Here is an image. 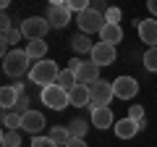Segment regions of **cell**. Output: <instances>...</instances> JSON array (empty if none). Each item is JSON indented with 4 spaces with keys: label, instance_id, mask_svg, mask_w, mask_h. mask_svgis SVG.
<instances>
[{
    "label": "cell",
    "instance_id": "cell-29",
    "mask_svg": "<svg viewBox=\"0 0 157 147\" xmlns=\"http://www.w3.org/2000/svg\"><path fill=\"white\" fill-rule=\"evenodd\" d=\"M105 21L107 24H121V8H115V6L107 8L105 11Z\"/></svg>",
    "mask_w": 157,
    "mask_h": 147
},
{
    "label": "cell",
    "instance_id": "cell-35",
    "mask_svg": "<svg viewBox=\"0 0 157 147\" xmlns=\"http://www.w3.org/2000/svg\"><path fill=\"white\" fill-rule=\"evenodd\" d=\"M66 147H86V142H84V139H71Z\"/></svg>",
    "mask_w": 157,
    "mask_h": 147
},
{
    "label": "cell",
    "instance_id": "cell-34",
    "mask_svg": "<svg viewBox=\"0 0 157 147\" xmlns=\"http://www.w3.org/2000/svg\"><path fill=\"white\" fill-rule=\"evenodd\" d=\"M147 8H149L152 16H157V0H147Z\"/></svg>",
    "mask_w": 157,
    "mask_h": 147
},
{
    "label": "cell",
    "instance_id": "cell-24",
    "mask_svg": "<svg viewBox=\"0 0 157 147\" xmlns=\"http://www.w3.org/2000/svg\"><path fill=\"white\" fill-rule=\"evenodd\" d=\"M3 126H6V129H21V113H16V110H6V116H3Z\"/></svg>",
    "mask_w": 157,
    "mask_h": 147
},
{
    "label": "cell",
    "instance_id": "cell-9",
    "mask_svg": "<svg viewBox=\"0 0 157 147\" xmlns=\"http://www.w3.org/2000/svg\"><path fill=\"white\" fill-rule=\"evenodd\" d=\"M136 32H139V40L149 47H157V21L155 18H141L136 21Z\"/></svg>",
    "mask_w": 157,
    "mask_h": 147
},
{
    "label": "cell",
    "instance_id": "cell-22",
    "mask_svg": "<svg viewBox=\"0 0 157 147\" xmlns=\"http://www.w3.org/2000/svg\"><path fill=\"white\" fill-rule=\"evenodd\" d=\"M0 145L3 147H21V134H18V129H6L3 137H0Z\"/></svg>",
    "mask_w": 157,
    "mask_h": 147
},
{
    "label": "cell",
    "instance_id": "cell-19",
    "mask_svg": "<svg viewBox=\"0 0 157 147\" xmlns=\"http://www.w3.org/2000/svg\"><path fill=\"white\" fill-rule=\"evenodd\" d=\"M71 47H73V53H76V55H84V53H89V55H92L94 42H92L86 34H76V37L71 40Z\"/></svg>",
    "mask_w": 157,
    "mask_h": 147
},
{
    "label": "cell",
    "instance_id": "cell-27",
    "mask_svg": "<svg viewBox=\"0 0 157 147\" xmlns=\"http://www.w3.org/2000/svg\"><path fill=\"white\" fill-rule=\"evenodd\" d=\"M21 37H24V32H21V29H16V26H13L11 32L3 34V40H6L8 45H16V42H21Z\"/></svg>",
    "mask_w": 157,
    "mask_h": 147
},
{
    "label": "cell",
    "instance_id": "cell-18",
    "mask_svg": "<svg viewBox=\"0 0 157 147\" xmlns=\"http://www.w3.org/2000/svg\"><path fill=\"white\" fill-rule=\"evenodd\" d=\"M26 55L32 58L34 63L42 61V58L47 55V42H45V40H32V42H26Z\"/></svg>",
    "mask_w": 157,
    "mask_h": 147
},
{
    "label": "cell",
    "instance_id": "cell-25",
    "mask_svg": "<svg viewBox=\"0 0 157 147\" xmlns=\"http://www.w3.org/2000/svg\"><path fill=\"white\" fill-rule=\"evenodd\" d=\"M144 68L152 74H157V47H149L144 53Z\"/></svg>",
    "mask_w": 157,
    "mask_h": 147
},
{
    "label": "cell",
    "instance_id": "cell-7",
    "mask_svg": "<svg viewBox=\"0 0 157 147\" xmlns=\"http://www.w3.org/2000/svg\"><path fill=\"white\" fill-rule=\"evenodd\" d=\"M113 92H115L118 100H134L139 95V81L134 76H118L113 81Z\"/></svg>",
    "mask_w": 157,
    "mask_h": 147
},
{
    "label": "cell",
    "instance_id": "cell-11",
    "mask_svg": "<svg viewBox=\"0 0 157 147\" xmlns=\"http://www.w3.org/2000/svg\"><path fill=\"white\" fill-rule=\"evenodd\" d=\"M47 21H50V26L55 29H63L71 24V11H68L66 6H50V11H47Z\"/></svg>",
    "mask_w": 157,
    "mask_h": 147
},
{
    "label": "cell",
    "instance_id": "cell-13",
    "mask_svg": "<svg viewBox=\"0 0 157 147\" xmlns=\"http://www.w3.org/2000/svg\"><path fill=\"white\" fill-rule=\"evenodd\" d=\"M92 110V124L97 126V129H110V126H115V121H113V110L107 105H102V108H92V105H86Z\"/></svg>",
    "mask_w": 157,
    "mask_h": 147
},
{
    "label": "cell",
    "instance_id": "cell-37",
    "mask_svg": "<svg viewBox=\"0 0 157 147\" xmlns=\"http://www.w3.org/2000/svg\"><path fill=\"white\" fill-rule=\"evenodd\" d=\"M0 6H3V8H8V6H11V0H0Z\"/></svg>",
    "mask_w": 157,
    "mask_h": 147
},
{
    "label": "cell",
    "instance_id": "cell-12",
    "mask_svg": "<svg viewBox=\"0 0 157 147\" xmlns=\"http://www.w3.org/2000/svg\"><path fill=\"white\" fill-rule=\"evenodd\" d=\"M113 129H115V137H118V139H134V137L139 134L141 124H139V121H134V118H128V116H126V118H121V121H118L115 126H113Z\"/></svg>",
    "mask_w": 157,
    "mask_h": 147
},
{
    "label": "cell",
    "instance_id": "cell-26",
    "mask_svg": "<svg viewBox=\"0 0 157 147\" xmlns=\"http://www.w3.org/2000/svg\"><path fill=\"white\" fill-rule=\"evenodd\" d=\"M89 3H92V0H68L66 8H68L71 13H84L86 8H89Z\"/></svg>",
    "mask_w": 157,
    "mask_h": 147
},
{
    "label": "cell",
    "instance_id": "cell-1",
    "mask_svg": "<svg viewBox=\"0 0 157 147\" xmlns=\"http://www.w3.org/2000/svg\"><path fill=\"white\" fill-rule=\"evenodd\" d=\"M58 76H60L58 63H55V61H47V58H42V61L32 63V68H29V79H32V84H39V87L55 84Z\"/></svg>",
    "mask_w": 157,
    "mask_h": 147
},
{
    "label": "cell",
    "instance_id": "cell-3",
    "mask_svg": "<svg viewBox=\"0 0 157 147\" xmlns=\"http://www.w3.org/2000/svg\"><path fill=\"white\" fill-rule=\"evenodd\" d=\"M39 100H42V105L50 108V110H63V108L71 105V97H68V92L63 89L60 84H47V87H42Z\"/></svg>",
    "mask_w": 157,
    "mask_h": 147
},
{
    "label": "cell",
    "instance_id": "cell-4",
    "mask_svg": "<svg viewBox=\"0 0 157 147\" xmlns=\"http://www.w3.org/2000/svg\"><path fill=\"white\" fill-rule=\"evenodd\" d=\"M105 13L97 11V8H86L84 13H78V29L81 34H92V32H102L105 26Z\"/></svg>",
    "mask_w": 157,
    "mask_h": 147
},
{
    "label": "cell",
    "instance_id": "cell-20",
    "mask_svg": "<svg viewBox=\"0 0 157 147\" xmlns=\"http://www.w3.org/2000/svg\"><path fill=\"white\" fill-rule=\"evenodd\" d=\"M55 84H60V87H63V89H66V92H71L73 87L78 84V76H76V74L71 71V68H63V71H60V76H58V81H55Z\"/></svg>",
    "mask_w": 157,
    "mask_h": 147
},
{
    "label": "cell",
    "instance_id": "cell-33",
    "mask_svg": "<svg viewBox=\"0 0 157 147\" xmlns=\"http://www.w3.org/2000/svg\"><path fill=\"white\" fill-rule=\"evenodd\" d=\"M78 66H81V58H78V55H76V58H71V61H68V68H71L73 74L78 71Z\"/></svg>",
    "mask_w": 157,
    "mask_h": 147
},
{
    "label": "cell",
    "instance_id": "cell-6",
    "mask_svg": "<svg viewBox=\"0 0 157 147\" xmlns=\"http://www.w3.org/2000/svg\"><path fill=\"white\" fill-rule=\"evenodd\" d=\"M21 32H24V37L29 42L32 40H45V34L50 32V21L42 18V16H32L26 21H21Z\"/></svg>",
    "mask_w": 157,
    "mask_h": 147
},
{
    "label": "cell",
    "instance_id": "cell-10",
    "mask_svg": "<svg viewBox=\"0 0 157 147\" xmlns=\"http://www.w3.org/2000/svg\"><path fill=\"white\" fill-rule=\"evenodd\" d=\"M92 61L97 66H110V63H115V45H110V42H97L94 50H92Z\"/></svg>",
    "mask_w": 157,
    "mask_h": 147
},
{
    "label": "cell",
    "instance_id": "cell-36",
    "mask_svg": "<svg viewBox=\"0 0 157 147\" xmlns=\"http://www.w3.org/2000/svg\"><path fill=\"white\" fill-rule=\"evenodd\" d=\"M47 3H50V6H66L68 0H47Z\"/></svg>",
    "mask_w": 157,
    "mask_h": 147
},
{
    "label": "cell",
    "instance_id": "cell-23",
    "mask_svg": "<svg viewBox=\"0 0 157 147\" xmlns=\"http://www.w3.org/2000/svg\"><path fill=\"white\" fill-rule=\"evenodd\" d=\"M86 129H89V126H86V121H81V118H73L71 124H68V131H71L73 139H84V137H86Z\"/></svg>",
    "mask_w": 157,
    "mask_h": 147
},
{
    "label": "cell",
    "instance_id": "cell-2",
    "mask_svg": "<svg viewBox=\"0 0 157 147\" xmlns=\"http://www.w3.org/2000/svg\"><path fill=\"white\" fill-rule=\"evenodd\" d=\"M29 63H32V58L26 55V50H11L6 58H3V71H6V76H11V79H18V76H24V74L29 71Z\"/></svg>",
    "mask_w": 157,
    "mask_h": 147
},
{
    "label": "cell",
    "instance_id": "cell-8",
    "mask_svg": "<svg viewBox=\"0 0 157 147\" xmlns=\"http://www.w3.org/2000/svg\"><path fill=\"white\" fill-rule=\"evenodd\" d=\"M45 116L39 113V110H26V113L21 116V129L29 131L32 137H39V131L45 129Z\"/></svg>",
    "mask_w": 157,
    "mask_h": 147
},
{
    "label": "cell",
    "instance_id": "cell-17",
    "mask_svg": "<svg viewBox=\"0 0 157 147\" xmlns=\"http://www.w3.org/2000/svg\"><path fill=\"white\" fill-rule=\"evenodd\" d=\"M102 42H110V45H115V42L123 40V29H121V24H105L100 32Z\"/></svg>",
    "mask_w": 157,
    "mask_h": 147
},
{
    "label": "cell",
    "instance_id": "cell-30",
    "mask_svg": "<svg viewBox=\"0 0 157 147\" xmlns=\"http://www.w3.org/2000/svg\"><path fill=\"white\" fill-rule=\"evenodd\" d=\"M13 110H16V113H26V110H32V108H29V97L26 95H21V97H18V102H16V108H13Z\"/></svg>",
    "mask_w": 157,
    "mask_h": 147
},
{
    "label": "cell",
    "instance_id": "cell-32",
    "mask_svg": "<svg viewBox=\"0 0 157 147\" xmlns=\"http://www.w3.org/2000/svg\"><path fill=\"white\" fill-rule=\"evenodd\" d=\"M0 29H3V34L13 29V18L8 16V13H3V16H0Z\"/></svg>",
    "mask_w": 157,
    "mask_h": 147
},
{
    "label": "cell",
    "instance_id": "cell-21",
    "mask_svg": "<svg viewBox=\"0 0 157 147\" xmlns=\"http://www.w3.org/2000/svg\"><path fill=\"white\" fill-rule=\"evenodd\" d=\"M50 139H55L60 147H66L73 137H71V131H68V126H52L50 129Z\"/></svg>",
    "mask_w": 157,
    "mask_h": 147
},
{
    "label": "cell",
    "instance_id": "cell-5",
    "mask_svg": "<svg viewBox=\"0 0 157 147\" xmlns=\"http://www.w3.org/2000/svg\"><path fill=\"white\" fill-rule=\"evenodd\" d=\"M89 92H92V108H102V105H110V100L115 97L113 92V81H105V79H97L89 84Z\"/></svg>",
    "mask_w": 157,
    "mask_h": 147
},
{
    "label": "cell",
    "instance_id": "cell-14",
    "mask_svg": "<svg viewBox=\"0 0 157 147\" xmlns=\"http://www.w3.org/2000/svg\"><path fill=\"white\" fill-rule=\"evenodd\" d=\"M76 76H78V81H81V84H92V81L100 79V66H97L94 61H81Z\"/></svg>",
    "mask_w": 157,
    "mask_h": 147
},
{
    "label": "cell",
    "instance_id": "cell-15",
    "mask_svg": "<svg viewBox=\"0 0 157 147\" xmlns=\"http://www.w3.org/2000/svg\"><path fill=\"white\" fill-rule=\"evenodd\" d=\"M68 97H71V105H76V108H86V105L92 102L89 84H81V81H78V84L73 87L71 92H68Z\"/></svg>",
    "mask_w": 157,
    "mask_h": 147
},
{
    "label": "cell",
    "instance_id": "cell-28",
    "mask_svg": "<svg viewBox=\"0 0 157 147\" xmlns=\"http://www.w3.org/2000/svg\"><path fill=\"white\" fill-rule=\"evenodd\" d=\"M32 147H60V145H58L55 139H50V137H34Z\"/></svg>",
    "mask_w": 157,
    "mask_h": 147
},
{
    "label": "cell",
    "instance_id": "cell-31",
    "mask_svg": "<svg viewBox=\"0 0 157 147\" xmlns=\"http://www.w3.org/2000/svg\"><path fill=\"white\" fill-rule=\"evenodd\" d=\"M128 118L144 121V108H141V105H131V108H128Z\"/></svg>",
    "mask_w": 157,
    "mask_h": 147
},
{
    "label": "cell",
    "instance_id": "cell-16",
    "mask_svg": "<svg viewBox=\"0 0 157 147\" xmlns=\"http://www.w3.org/2000/svg\"><path fill=\"white\" fill-rule=\"evenodd\" d=\"M18 97H21V92H18L13 84H6L3 89H0V105L6 108V110H13L16 102H18Z\"/></svg>",
    "mask_w": 157,
    "mask_h": 147
}]
</instances>
